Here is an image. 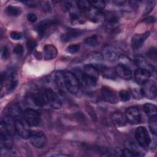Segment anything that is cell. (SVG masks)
Segmentation results:
<instances>
[{
	"mask_svg": "<svg viewBox=\"0 0 157 157\" xmlns=\"http://www.w3.org/2000/svg\"><path fill=\"white\" fill-rule=\"evenodd\" d=\"M144 111L145 114L150 118L153 117H156L157 108L156 105L150 103H146L144 105Z\"/></svg>",
	"mask_w": 157,
	"mask_h": 157,
	"instance_id": "cell-26",
	"label": "cell"
},
{
	"mask_svg": "<svg viewBox=\"0 0 157 157\" xmlns=\"http://www.w3.org/2000/svg\"><path fill=\"white\" fill-rule=\"evenodd\" d=\"M103 55L99 52H91L87 56V59L89 61L93 62H99L103 60Z\"/></svg>",
	"mask_w": 157,
	"mask_h": 157,
	"instance_id": "cell-32",
	"label": "cell"
},
{
	"mask_svg": "<svg viewBox=\"0 0 157 157\" xmlns=\"http://www.w3.org/2000/svg\"><path fill=\"white\" fill-rule=\"evenodd\" d=\"M23 111L17 103L11 104L8 108V113L15 120L23 119Z\"/></svg>",
	"mask_w": 157,
	"mask_h": 157,
	"instance_id": "cell-20",
	"label": "cell"
},
{
	"mask_svg": "<svg viewBox=\"0 0 157 157\" xmlns=\"http://www.w3.org/2000/svg\"><path fill=\"white\" fill-rule=\"evenodd\" d=\"M80 79L82 83L88 87H94L99 79V71L91 64L85 66L83 72L80 73Z\"/></svg>",
	"mask_w": 157,
	"mask_h": 157,
	"instance_id": "cell-1",
	"label": "cell"
},
{
	"mask_svg": "<svg viewBox=\"0 0 157 157\" xmlns=\"http://www.w3.org/2000/svg\"><path fill=\"white\" fill-rule=\"evenodd\" d=\"M37 45L36 41L33 39H29L27 42V48L29 52L33 51Z\"/></svg>",
	"mask_w": 157,
	"mask_h": 157,
	"instance_id": "cell-40",
	"label": "cell"
},
{
	"mask_svg": "<svg viewBox=\"0 0 157 157\" xmlns=\"http://www.w3.org/2000/svg\"><path fill=\"white\" fill-rule=\"evenodd\" d=\"M16 132L23 139H28L31 134V130L29 129V125L23 120H15Z\"/></svg>",
	"mask_w": 157,
	"mask_h": 157,
	"instance_id": "cell-9",
	"label": "cell"
},
{
	"mask_svg": "<svg viewBox=\"0 0 157 157\" xmlns=\"http://www.w3.org/2000/svg\"><path fill=\"white\" fill-rule=\"evenodd\" d=\"M24 48L21 45H17L13 48V53L17 55H21L23 53Z\"/></svg>",
	"mask_w": 157,
	"mask_h": 157,
	"instance_id": "cell-42",
	"label": "cell"
},
{
	"mask_svg": "<svg viewBox=\"0 0 157 157\" xmlns=\"http://www.w3.org/2000/svg\"><path fill=\"white\" fill-rule=\"evenodd\" d=\"M151 76V72L148 70L139 67L134 73V78L136 82L139 84L143 85L147 82Z\"/></svg>",
	"mask_w": 157,
	"mask_h": 157,
	"instance_id": "cell-16",
	"label": "cell"
},
{
	"mask_svg": "<svg viewBox=\"0 0 157 157\" xmlns=\"http://www.w3.org/2000/svg\"><path fill=\"white\" fill-rule=\"evenodd\" d=\"M90 2L91 7H93V9L98 10L104 9L105 6V2L103 1H92Z\"/></svg>",
	"mask_w": 157,
	"mask_h": 157,
	"instance_id": "cell-35",
	"label": "cell"
},
{
	"mask_svg": "<svg viewBox=\"0 0 157 157\" xmlns=\"http://www.w3.org/2000/svg\"><path fill=\"white\" fill-rule=\"evenodd\" d=\"M29 138L32 145L36 148H42L47 144V137L42 131H31Z\"/></svg>",
	"mask_w": 157,
	"mask_h": 157,
	"instance_id": "cell-7",
	"label": "cell"
},
{
	"mask_svg": "<svg viewBox=\"0 0 157 157\" xmlns=\"http://www.w3.org/2000/svg\"><path fill=\"white\" fill-rule=\"evenodd\" d=\"M155 21V19L153 17H148L147 18L144 19V21L147 23H153Z\"/></svg>",
	"mask_w": 157,
	"mask_h": 157,
	"instance_id": "cell-48",
	"label": "cell"
},
{
	"mask_svg": "<svg viewBox=\"0 0 157 157\" xmlns=\"http://www.w3.org/2000/svg\"><path fill=\"white\" fill-rule=\"evenodd\" d=\"M119 98L123 102L128 101L131 98V94L126 90H122L119 92Z\"/></svg>",
	"mask_w": 157,
	"mask_h": 157,
	"instance_id": "cell-36",
	"label": "cell"
},
{
	"mask_svg": "<svg viewBox=\"0 0 157 157\" xmlns=\"http://www.w3.org/2000/svg\"><path fill=\"white\" fill-rule=\"evenodd\" d=\"M47 103L55 109H59L62 106V102L57 94L51 88H46L44 90Z\"/></svg>",
	"mask_w": 157,
	"mask_h": 157,
	"instance_id": "cell-8",
	"label": "cell"
},
{
	"mask_svg": "<svg viewBox=\"0 0 157 157\" xmlns=\"http://www.w3.org/2000/svg\"><path fill=\"white\" fill-rule=\"evenodd\" d=\"M6 12L9 16L16 17L21 13V9L18 6H9L6 9Z\"/></svg>",
	"mask_w": 157,
	"mask_h": 157,
	"instance_id": "cell-29",
	"label": "cell"
},
{
	"mask_svg": "<svg viewBox=\"0 0 157 157\" xmlns=\"http://www.w3.org/2000/svg\"><path fill=\"white\" fill-rule=\"evenodd\" d=\"M131 94H132V96L136 99H140L142 96H143L142 94L141 91L139 90H137L136 88L132 89L131 90Z\"/></svg>",
	"mask_w": 157,
	"mask_h": 157,
	"instance_id": "cell-44",
	"label": "cell"
},
{
	"mask_svg": "<svg viewBox=\"0 0 157 157\" xmlns=\"http://www.w3.org/2000/svg\"><path fill=\"white\" fill-rule=\"evenodd\" d=\"M1 89L6 87L9 92L13 91L17 85V75L15 71L9 70L1 74Z\"/></svg>",
	"mask_w": 157,
	"mask_h": 157,
	"instance_id": "cell-2",
	"label": "cell"
},
{
	"mask_svg": "<svg viewBox=\"0 0 157 157\" xmlns=\"http://www.w3.org/2000/svg\"><path fill=\"white\" fill-rule=\"evenodd\" d=\"M24 3L26 4L29 7H34L36 6V1H25Z\"/></svg>",
	"mask_w": 157,
	"mask_h": 157,
	"instance_id": "cell-49",
	"label": "cell"
},
{
	"mask_svg": "<svg viewBox=\"0 0 157 157\" xmlns=\"http://www.w3.org/2000/svg\"><path fill=\"white\" fill-rule=\"evenodd\" d=\"M126 120L132 124H136L140 122V113L136 107H131L127 109L125 113Z\"/></svg>",
	"mask_w": 157,
	"mask_h": 157,
	"instance_id": "cell-12",
	"label": "cell"
},
{
	"mask_svg": "<svg viewBox=\"0 0 157 157\" xmlns=\"http://www.w3.org/2000/svg\"><path fill=\"white\" fill-rule=\"evenodd\" d=\"M116 75L124 79H129L132 77V71L131 68L123 63L117 64L115 68Z\"/></svg>",
	"mask_w": 157,
	"mask_h": 157,
	"instance_id": "cell-17",
	"label": "cell"
},
{
	"mask_svg": "<svg viewBox=\"0 0 157 157\" xmlns=\"http://www.w3.org/2000/svg\"><path fill=\"white\" fill-rule=\"evenodd\" d=\"M101 37L99 35H93L85 40V44L90 47H96L100 44Z\"/></svg>",
	"mask_w": 157,
	"mask_h": 157,
	"instance_id": "cell-27",
	"label": "cell"
},
{
	"mask_svg": "<svg viewBox=\"0 0 157 157\" xmlns=\"http://www.w3.org/2000/svg\"><path fill=\"white\" fill-rule=\"evenodd\" d=\"M1 124L4 126L6 130L12 136L14 135L16 132L15 120L9 115L2 118L1 120Z\"/></svg>",
	"mask_w": 157,
	"mask_h": 157,
	"instance_id": "cell-18",
	"label": "cell"
},
{
	"mask_svg": "<svg viewBox=\"0 0 157 157\" xmlns=\"http://www.w3.org/2000/svg\"><path fill=\"white\" fill-rule=\"evenodd\" d=\"M101 94L102 99L109 103L115 104L118 101L115 91L108 86H102L101 89Z\"/></svg>",
	"mask_w": 157,
	"mask_h": 157,
	"instance_id": "cell-13",
	"label": "cell"
},
{
	"mask_svg": "<svg viewBox=\"0 0 157 157\" xmlns=\"http://www.w3.org/2000/svg\"><path fill=\"white\" fill-rule=\"evenodd\" d=\"M155 6V4H154V2L153 1H151L150 2L147 6L145 10V12H144V15H147L148 13H149L153 9Z\"/></svg>",
	"mask_w": 157,
	"mask_h": 157,
	"instance_id": "cell-46",
	"label": "cell"
},
{
	"mask_svg": "<svg viewBox=\"0 0 157 157\" xmlns=\"http://www.w3.org/2000/svg\"><path fill=\"white\" fill-rule=\"evenodd\" d=\"M126 148L134 151L137 155V156H140L142 155V151H140V148L139 147V146H137V145L134 142L128 141L126 143Z\"/></svg>",
	"mask_w": 157,
	"mask_h": 157,
	"instance_id": "cell-34",
	"label": "cell"
},
{
	"mask_svg": "<svg viewBox=\"0 0 157 157\" xmlns=\"http://www.w3.org/2000/svg\"><path fill=\"white\" fill-rule=\"evenodd\" d=\"M105 20L107 21V26L109 28H114L117 26L120 21L119 16L115 13H111L108 15V17H105Z\"/></svg>",
	"mask_w": 157,
	"mask_h": 157,
	"instance_id": "cell-25",
	"label": "cell"
},
{
	"mask_svg": "<svg viewBox=\"0 0 157 157\" xmlns=\"http://www.w3.org/2000/svg\"><path fill=\"white\" fill-rule=\"evenodd\" d=\"M10 56V53H9V51L8 50V48L4 46L1 48V56L2 58H4V59H7Z\"/></svg>",
	"mask_w": 157,
	"mask_h": 157,
	"instance_id": "cell-43",
	"label": "cell"
},
{
	"mask_svg": "<svg viewBox=\"0 0 157 157\" xmlns=\"http://www.w3.org/2000/svg\"><path fill=\"white\" fill-rule=\"evenodd\" d=\"M10 37L13 40H20L21 39L22 34L18 31H12L10 34Z\"/></svg>",
	"mask_w": 157,
	"mask_h": 157,
	"instance_id": "cell-41",
	"label": "cell"
},
{
	"mask_svg": "<svg viewBox=\"0 0 157 157\" xmlns=\"http://www.w3.org/2000/svg\"><path fill=\"white\" fill-rule=\"evenodd\" d=\"M150 35L148 31L145 32L141 34H135L131 39V46L134 50H138L144 44L145 40L147 39Z\"/></svg>",
	"mask_w": 157,
	"mask_h": 157,
	"instance_id": "cell-14",
	"label": "cell"
},
{
	"mask_svg": "<svg viewBox=\"0 0 157 157\" xmlns=\"http://www.w3.org/2000/svg\"><path fill=\"white\" fill-rule=\"evenodd\" d=\"M143 96L150 99H154L156 97L157 86L154 80H148L142 85V88L140 90Z\"/></svg>",
	"mask_w": 157,
	"mask_h": 157,
	"instance_id": "cell-6",
	"label": "cell"
},
{
	"mask_svg": "<svg viewBox=\"0 0 157 157\" xmlns=\"http://www.w3.org/2000/svg\"><path fill=\"white\" fill-rule=\"evenodd\" d=\"M63 74L66 89L71 94H76L80 87L78 78L75 74L71 72L65 71Z\"/></svg>",
	"mask_w": 157,
	"mask_h": 157,
	"instance_id": "cell-3",
	"label": "cell"
},
{
	"mask_svg": "<svg viewBox=\"0 0 157 157\" xmlns=\"http://www.w3.org/2000/svg\"><path fill=\"white\" fill-rule=\"evenodd\" d=\"M80 50V45L78 44H71L66 48V52L71 54L77 53Z\"/></svg>",
	"mask_w": 157,
	"mask_h": 157,
	"instance_id": "cell-38",
	"label": "cell"
},
{
	"mask_svg": "<svg viewBox=\"0 0 157 157\" xmlns=\"http://www.w3.org/2000/svg\"><path fill=\"white\" fill-rule=\"evenodd\" d=\"M121 156H123L125 157L138 156L137 155L134 151H132L131 150H130L128 148H123V150H121Z\"/></svg>",
	"mask_w": 157,
	"mask_h": 157,
	"instance_id": "cell-39",
	"label": "cell"
},
{
	"mask_svg": "<svg viewBox=\"0 0 157 157\" xmlns=\"http://www.w3.org/2000/svg\"><path fill=\"white\" fill-rule=\"evenodd\" d=\"M112 121L113 123L118 127L124 126L126 123V119L125 115H124L122 113L117 112H114L112 115Z\"/></svg>",
	"mask_w": 157,
	"mask_h": 157,
	"instance_id": "cell-24",
	"label": "cell"
},
{
	"mask_svg": "<svg viewBox=\"0 0 157 157\" xmlns=\"http://www.w3.org/2000/svg\"><path fill=\"white\" fill-rule=\"evenodd\" d=\"M10 135L4 128L0 126V142L1 149H10L13 146V139Z\"/></svg>",
	"mask_w": 157,
	"mask_h": 157,
	"instance_id": "cell-10",
	"label": "cell"
},
{
	"mask_svg": "<svg viewBox=\"0 0 157 157\" xmlns=\"http://www.w3.org/2000/svg\"><path fill=\"white\" fill-rule=\"evenodd\" d=\"M76 5L78 9L83 12H88L91 7L90 2L87 1H76Z\"/></svg>",
	"mask_w": 157,
	"mask_h": 157,
	"instance_id": "cell-31",
	"label": "cell"
},
{
	"mask_svg": "<svg viewBox=\"0 0 157 157\" xmlns=\"http://www.w3.org/2000/svg\"><path fill=\"white\" fill-rule=\"evenodd\" d=\"M135 137L138 144L142 148L148 147L151 142L149 134L144 126H139L136 129Z\"/></svg>",
	"mask_w": 157,
	"mask_h": 157,
	"instance_id": "cell-4",
	"label": "cell"
},
{
	"mask_svg": "<svg viewBox=\"0 0 157 157\" xmlns=\"http://www.w3.org/2000/svg\"><path fill=\"white\" fill-rule=\"evenodd\" d=\"M103 57H104L107 60L114 62L118 60L120 58V54L118 50L112 46H106L104 47L102 53Z\"/></svg>",
	"mask_w": 157,
	"mask_h": 157,
	"instance_id": "cell-15",
	"label": "cell"
},
{
	"mask_svg": "<svg viewBox=\"0 0 157 157\" xmlns=\"http://www.w3.org/2000/svg\"><path fill=\"white\" fill-rule=\"evenodd\" d=\"M146 55L148 58H150L153 61H156V56H157V52H156V48L151 47V48H149L146 52Z\"/></svg>",
	"mask_w": 157,
	"mask_h": 157,
	"instance_id": "cell-37",
	"label": "cell"
},
{
	"mask_svg": "<svg viewBox=\"0 0 157 157\" xmlns=\"http://www.w3.org/2000/svg\"><path fill=\"white\" fill-rule=\"evenodd\" d=\"M27 19L31 23H35L37 20V17L35 13H29L27 15Z\"/></svg>",
	"mask_w": 157,
	"mask_h": 157,
	"instance_id": "cell-45",
	"label": "cell"
},
{
	"mask_svg": "<svg viewBox=\"0 0 157 157\" xmlns=\"http://www.w3.org/2000/svg\"><path fill=\"white\" fill-rule=\"evenodd\" d=\"M55 82L57 85L58 88L62 91H64L66 89L64 82V77L63 74L61 72H58L55 74Z\"/></svg>",
	"mask_w": 157,
	"mask_h": 157,
	"instance_id": "cell-30",
	"label": "cell"
},
{
	"mask_svg": "<svg viewBox=\"0 0 157 157\" xmlns=\"http://www.w3.org/2000/svg\"><path fill=\"white\" fill-rule=\"evenodd\" d=\"M44 58L45 60L49 61L53 59L57 56L58 51L56 48L52 44H47L44 47Z\"/></svg>",
	"mask_w": 157,
	"mask_h": 157,
	"instance_id": "cell-21",
	"label": "cell"
},
{
	"mask_svg": "<svg viewBox=\"0 0 157 157\" xmlns=\"http://www.w3.org/2000/svg\"><path fill=\"white\" fill-rule=\"evenodd\" d=\"M23 119L31 126H37L40 122V114L32 109H26L23 111Z\"/></svg>",
	"mask_w": 157,
	"mask_h": 157,
	"instance_id": "cell-5",
	"label": "cell"
},
{
	"mask_svg": "<svg viewBox=\"0 0 157 157\" xmlns=\"http://www.w3.org/2000/svg\"><path fill=\"white\" fill-rule=\"evenodd\" d=\"M72 4L70 2H64V5L62 6V9L64 12L69 11L71 8Z\"/></svg>",
	"mask_w": 157,
	"mask_h": 157,
	"instance_id": "cell-47",
	"label": "cell"
},
{
	"mask_svg": "<svg viewBox=\"0 0 157 157\" xmlns=\"http://www.w3.org/2000/svg\"><path fill=\"white\" fill-rule=\"evenodd\" d=\"M82 31L78 30H71L63 34L61 37V40L63 42H68L74 40L82 35Z\"/></svg>",
	"mask_w": 157,
	"mask_h": 157,
	"instance_id": "cell-23",
	"label": "cell"
},
{
	"mask_svg": "<svg viewBox=\"0 0 157 157\" xmlns=\"http://www.w3.org/2000/svg\"><path fill=\"white\" fill-rule=\"evenodd\" d=\"M31 99L34 104L37 107H42L48 104L44 91L34 93L31 96Z\"/></svg>",
	"mask_w": 157,
	"mask_h": 157,
	"instance_id": "cell-22",
	"label": "cell"
},
{
	"mask_svg": "<svg viewBox=\"0 0 157 157\" xmlns=\"http://www.w3.org/2000/svg\"><path fill=\"white\" fill-rule=\"evenodd\" d=\"M149 128L151 132L156 136L157 134V118L156 117H150L149 119Z\"/></svg>",
	"mask_w": 157,
	"mask_h": 157,
	"instance_id": "cell-33",
	"label": "cell"
},
{
	"mask_svg": "<svg viewBox=\"0 0 157 157\" xmlns=\"http://www.w3.org/2000/svg\"><path fill=\"white\" fill-rule=\"evenodd\" d=\"M88 18L94 23L102 24L105 21V15L101 10L93 9L88 11Z\"/></svg>",
	"mask_w": 157,
	"mask_h": 157,
	"instance_id": "cell-19",
	"label": "cell"
},
{
	"mask_svg": "<svg viewBox=\"0 0 157 157\" xmlns=\"http://www.w3.org/2000/svg\"><path fill=\"white\" fill-rule=\"evenodd\" d=\"M71 22L72 25H82L85 22V18L80 14L76 12H72L70 14Z\"/></svg>",
	"mask_w": 157,
	"mask_h": 157,
	"instance_id": "cell-28",
	"label": "cell"
},
{
	"mask_svg": "<svg viewBox=\"0 0 157 157\" xmlns=\"http://www.w3.org/2000/svg\"><path fill=\"white\" fill-rule=\"evenodd\" d=\"M57 23V21L55 19H45L40 21L36 26V29L39 36L40 37L44 36L48 30L55 25Z\"/></svg>",
	"mask_w": 157,
	"mask_h": 157,
	"instance_id": "cell-11",
	"label": "cell"
}]
</instances>
